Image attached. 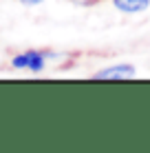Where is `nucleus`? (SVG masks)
<instances>
[{
	"label": "nucleus",
	"mask_w": 150,
	"mask_h": 153,
	"mask_svg": "<svg viewBox=\"0 0 150 153\" xmlns=\"http://www.w3.org/2000/svg\"><path fill=\"white\" fill-rule=\"evenodd\" d=\"M15 2H20V4H27V7H38V4H42L44 0H15Z\"/></svg>",
	"instance_id": "4"
},
{
	"label": "nucleus",
	"mask_w": 150,
	"mask_h": 153,
	"mask_svg": "<svg viewBox=\"0 0 150 153\" xmlns=\"http://www.w3.org/2000/svg\"><path fill=\"white\" fill-rule=\"evenodd\" d=\"M113 7L121 13H141L150 7V0H113Z\"/></svg>",
	"instance_id": "3"
},
{
	"label": "nucleus",
	"mask_w": 150,
	"mask_h": 153,
	"mask_svg": "<svg viewBox=\"0 0 150 153\" xmlns=\"http://www.w3.org/2000/svg\"><path fill=\"white\" fill-rule=\"evenodd\" d=\"M49 58H55L53 51L29 49V51H22V53L13 56L11 58V67H13V69H27L31 73H40V71H44Z\"/></svg>",
	"instance_id": "1"
},
{
	"label": "nucleus",
	"mask_w": 150,
	"mask_h": 153,
	"mask_svg": "<svg viewBox=\"0 0 150 153\" xmlns=\"http://www.w3.org/2000/svg\"><path fill=\"white\" fill-rule=\"evenodd\" d=\"M135 76H137V69L130 62L110 65V67H106V69H100V71L93 73L95 80H128V78H135Z\"/></svg>",
	"instance_id": "2"
}]
</instances>
